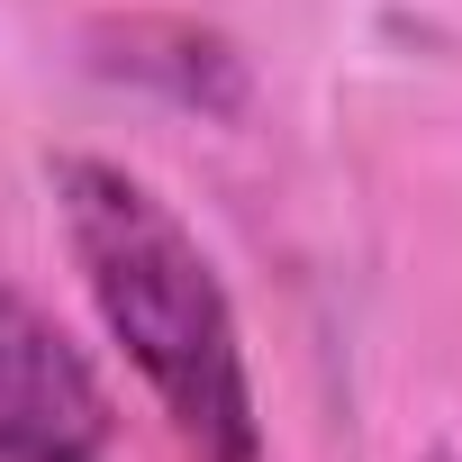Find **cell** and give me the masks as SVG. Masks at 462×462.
Returning a JSON list of instances; mask_svg holds the SVG:
<instances>
[{
	"label": "cell",
	"instance_id": "1",
	"mask_svg": "<svg viewBox=\"0 0 462 462\" xmlns=\"http://www.w3.org/2000/svg\"><path fill=\"white\" fill-rule=\"evenodd\" d=\"M46 190H55L64 245L82 263V291H91L109 345L127 354V372L145 381V399L163 408L181 453L263 462L245 327H236V300H226L208 245L181 226V208L109 154H55Z\"/></svg>",
	"mask_w": 462,
	"mask_h": 462
},
{
	"label": "cell",
	"instance_id": "2",
	"mask_svg": "<svg viewBox=\"0 0 462 462\" xmlns=\"http://www.w3.org/2000/svg\"><path fill=\"white\" fill-rule=\"evenodd\" d=\"M109 426L118 417H28V426H0V462H109Z\"/></svg>",
	"mask_w": 462,
	"mask_h": 462
},
{
	"label": "cell",
	"instance_id": "3",
	"mask_svg": "<svg viewBox=\"0 0 462 462\" xmlns=\"http://www.w3.org/2000/svg\"><path fill=\"white\" fill-rule=\"evenodd\" d=\"M426 462H453V453H426Z\"/></svg>",
	"mask_w": 462,
	"mask_h": 462
}]
</instances>
